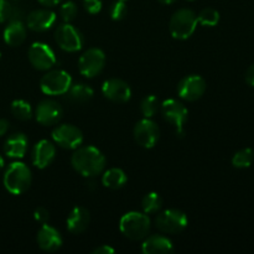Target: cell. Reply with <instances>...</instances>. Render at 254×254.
Returning a JSON list of instances; mask_svg holds the SVG:
<instances>
[{
  "label": "cell",
  "instance_id": "15",
  "mask_svg": "<svg viewBox=\"0 0 254 254\" xmlns=\"http://www.w3.org/2000/svg\"><path fill=\"white\" fill-rule=\"evenodd\" d=\"M102 93L107 99L116 103H127L131 98V88L121 78H109L102 84Z\"/></svg>",
  "mask_w": 254,
  "mask_h": 254
},
{
  "label": "cell",
  "instance_id": "24",
  "mask_svg": "<svg viewBox=\"0 0 254 254\" xmlns=\"http://www.w3.org/2000/svg\"><path fill=\"white\" fill-rule=\"evenodd\" d=\"M66 94L68 101L73 102V103H86V102L91 101L93 98L94 92L88 84L78 83L72 84Z\"/></svg>",
  "mask_w": 254,
  "mask_h": 254
},
{
  "label": "cell",
  "instance_id": "43",
  "mask_svg": "<svg viewBox=\"0 0 254 254\" xmlns=\"http://www.w3.org/2000/svg\"><path fill=\"white\" fill-rule=\"evenodd\" d=\"M123 1H127V0H123Z\"/></svg>",
  "mask_w": 254,
  "mask_h": 254
},
{
  "label": "cell",
  "instance_id": "5",
  "mask_svg": "<svg viewBox=\"0 0 254 254\" xmlns=\"http://www.w3.org/2000/svg\"><path fill=\"white\" fill-rule=\"evenodd\" d=\"M72 86V77L64 69H52L45 73L40 81L42 93L47 96H62L66 94Z\"/></svg>",
  "mask_w": 254,
  "mask_h": 254
},
{
  "label": "cell",
  "instance_id": "42",
  "mask_svg": "<svg viewBox=\"0 0 254 254\" xmlns=\"http://www.w3.org/2000/svg\"><path fill=\"white\" fill-rule=\"evenodd\" d=\"M0 57H1V54H0Z\"/></svg>",
  "mask_w": 254,
  "mask_h": 254
},
{
  "label": "cell",
  "instance_id": "34",
  "mask_svg": "<svg viewBox=\"0 0 254 254\" xmlns=\"http://www.w3.org/2000/svg\"><path fill=\"white\" fill-rule=\"evenodd\" d=\"M34 218L36 222L41 223V225L47 223V221H49L50 218L49 211H47L45 207H37L34 212Z\"/></svg>",
  "mask_w": 254,
  "mask_h": 254
},
{
  "label": "cell",
  "instance_id": "32",
  "mask_svg": "<svg viewBox=\"0 0 254 254\" xmlns=\"http://www.w3.org/2000/svg\"><path fill=\"white\" fill-rule=\"evenodd\" d=\"M14 6L7 0H0V24L10 21Z\"/></svg>",
  "mask_w": 254,
  "mask_h": 254
},
{
  "label": "cell",
  "instance_id": "41",
  "mask_svg": "<svg viewBox=\"0 0 254 254\" xmlns=\"http://www.w3.org/2000/svg\"><path fill=\"white\" fill-rule=\"evenodd\" d=\"M189 1H193V0H189Z\"/></svg>",
  "mask_w": 254,
  "mask_h": 254
},
{
  "label": "cell",
  "instance_id": "38",
  "mask_svg": "<svg viewBox=\"0 0 254 254\" xmlns=\"http://www.w3.org/2000/svg\"><path fill=\"white\" fill-rule=\"evenodd\" d=\"M62 0H39V2L41 5H44V6H47V7H51V6H55V5L60 4Z\"/></svg>",
  "mask_w": 254,
  "mask_h": 254
},
{
  "label": "cell",
  "instance_id": "6",
  "mask_svg": "<svg viewBox=\"0 0 254 254\" xmlns=\"http://www.w3.org/2000/svg\"><path fill=\"white\" fill-rule=\"evenodd\" d=\"M155 225L159 231L168 235L180 233L188 227L189 218L185 212L176 208H168L156 216Z\"/></svg>",
  "mask_w": 254,
  "mask_h": 254
},
{
  "label": "cell",
  "instance_id": "29",
  "mask_svg": "<svg viewBox=\"0 0 254 254\" xmlns=\"http://www.w3.org/2000/svg\"><path fill=\"white\" fill-rule=\"evenodd\" d=\"M197 22L202 26H216L220 22V12L212 7H206V9L201 10L200 14L197 15Z\"/></svg>",
  "mask_w": 254,
  "mask_h": 254
},
{
  "label": "cell",
  "instance_id": "18",
  "mask_svg": "<svg viewBox=\"0 0 254 254\" xmlns=\"http://www.w3.org/2000/svg\"><path fill=\"white\" fill-rule=\"evenodd\" d=\"M36 238L39 247L45 252H56L64 245L61 233L47 223H44L40 227Z\"/></svg>",
  "mask_w": 254,
  "mask_h": 254
},
{
  "label": "cell",
  "instance_id": "36",
  "mask_svg": "<svg viewBox=\"0 0 254 254\" xmlns=\"http://www.w3.org/2000/svg\"><path fill=\"white\" fill-rule=\"evenodd\" d=\"M245 79H246V82L250 84V86L254 87V64H252V66L248 67L247 72H246Z\"/></svg>",
  "mask_w": 254,
  "mask_h": 254
},
{
  "label": "cell",
  "instance_id": "16",
  "mask_svg": "<svg viewBox=\"0 0 254 254\" xmlns=\"http://www.w3.org/2000/svg\"><path fill=\"white\" fill-rule=\"evenodd\" d=\"M56 158V146L47 139H41L35 144L32 149V164L37 169H46L51 165Z\"/></svg>",
  "mask_w": 254,
  "mask_h": 254
},
{
  "label": "cell",
  "instance_id": "2",
  "mask_svg": "<svg viewBox=\"0 0 254 254\" xmlns=\"http://www.w3.org/2000/svg\"><path fill=\"white\" fill-rule=\"evenodd\" d=\"M2 183L11 195H21L29 190L32 183L31 170L24 163L15 161L5 170Z\"/></svg>",
  "mask_w": 254,
  "mask_h": 254
},
{
  "label": "cell",
  "instance_id": "31",
  "mask_svg": "<svg viewBox=\"0 0 254 254\" xmlns=\"http://www.w3.org/2000/svg\"><path fill=\"white\" fill-rule=\"evenodd\" d=\"M109 14H111L112 20L114 21H121L128 14V7H127L126 1L123 0H117L112 4L111 10H109Z\"/></svg>",
  "mask_w": 254,
  "mask_h": 254
},
{
  "label": "cell",
  "instance_id": "23",
  "mask_svg": "<svg viewBox=\"0 0 254 254\" xmlns=\"http://www.w3.org/2000/svg\"><path fill=\"white\" fill-rule=\"evenodd\" d=\"M127 181H128L127 174L119 168L109 169V170L104 171L103 176H102V184L112 190H119V189L124 188Z\"/></svg>",
  "mask_w": 254,
  "mask_h": 254
},
{
  "label": "cell",
  "instance_id": "7",
  "mask_svg": "<svg viewBox=\"0 0 254 254\" xmlns=\"http://www.w3.org/2000/svg\"><path fill=\"white\" fill-rule=\"evenodd\" d=\"M57 45L66 52H77L83 49V34L69 22L60 25L55 31Z\"/></svg>",
  "mask_w": 254,
  "mask_h": 254
},
{
  "label": "cell",
  "instance_id": "40",
  "mask_svg": "<svg viewBox=\"0 0 254 254\" xmlns=\"http://www.w3.org/2000/svg\"><path fill=\"white\" fill-rule=\"evenodd\" d=\"M4 165H5V163H4V159H2V156L0 155V170H1V169L4 168Z\"/></svg>",
  "mask_w": 254,
  "mask_h": 254
},
{
  "label": "cell",
  "instance_id": "35",
  "mask_svg": "<svg viewBox=\"0 0 254 254\" xmlns=\"http://www.w3.org/2000/svg\"><path fill=\"white\" fill-rule=\"evenodd\" d=\"M116 252V250H114L113 247H111V246H107V245H103V246H99V247H97L96 250H93V254H113Z\"/></svg>",
  "mask_w": 254,
  "mask_h": 254
},
{
  "label": "cell",
  "instance_id": "4",
  "mask_svg": "<svg viewBox=\"0 0 254 254\" xmlns=\"http://www.w3.org/2000/svg\"><path fill=\"white\" fill-rule=\"evenodd\" d=\"M197 15L191 9H180L175 11L169 22V30L174 39L188 40L192 36L197 27Z\"/></svg>",
  "mask_w": 254,
  "mask_h": 254
},
{
  "label": "cell",
  "instance_id": "10",
  "mask_svg": "<svg viewBox=\"0 0 254 254\" xmlns=\"http://www.w3.org/2000/svg\"><path fill=\"white\" fill-rule=\"evenodd\" d=\"M106 64V55L101 49L92 47L83 52L78 61V69L82 76L93 78L101 73Z\"/></svg>",
  "mask_w": 254,
  "mask_h": 254
},
{
  "label": "cell",
  "instance_id": "26",
  "mask_svg": "<svg viewBox=\"0 0 254 254\" xmlns=\"http://www.w3.org/2000/svg\"><path fill=\"white\" fill-rule=\"evenodd\" d=\"M11 113L15 118L20 119V121H30L32 118V116H34L30 103L24 101V99H15L12 102Z\"/></svg>",
  "mask_w": 254,
  "mask_h": 254
},
{
  "label": "cell",
  "instance_id": "13",
  "mask_svg": "<svg viewBox=\"0 0 254 254\" xmlns=\"http://www.w3.org/2000/svg\"><path fill=\"white\" fill-rule=\"evenodd\" d=\"M206 91V81L198 74H189L178 84V94L181 99L195 102L203 96Z\"/></svg>",
  "mask_w": 254,
  "mask_h": 254
},
{
  "label": "cell",
  "instance_id": "28",
  "mask_svg": "<svg viewBox=\"0 0 254 254\" xmlns=\"http://www.w3.org/2000/svg\"><path fill=\"white\" fill-rule=\"evenodd\" d=\"M159 108H160V102H159L158 97L154 96V94L146 96L140 103V111L144 118H153L158 113Z\"/></svg>",
  "mask_w": 254,
  "mask_h": 254
},
{
  "label": "cell",
  "instance_id": "33",
  "mask_svg": "<svg viewBox=\"0 0 254 254\" xmlns=\"http://www.w3.org/2000/svg\"><path fill=\"white\" fill-rule=\"evenodd\" d=\"M83 6L87 12L94 15L101 11L103 2H102V0H83Z\"/></svg>",
  "mask_w": 254,
  "mask_h": 254
},
{
  "label": "cell",
  "instance_id": "14",
  "mask_svg": "<svg viewBox=\"0 0 254 254\" xmlns=\"http://www.w3.org/2000/svg\"><path fill=\"white\" fill-rule=\"evenodd\" d=\"M64 116V109L59 102L54 99H44L40 102L35 111V118L41 126H55Z\"/></svg>",
  "mask_w": 254,
  "mask_h": 254
},
{
  "label": "cell",
  "instance_id": "39",
  "mask_svg": "<svg viewBox=\"0 0 254 254\" xmlns=\"http://www.w3.org/2000/svg\"><path fill=\"white\" fill-rule=\"evenodd\" d=\"M159 1H160L161 4H166V5H169V4H173V2H175L176 0H159Z\"/></svg>",
  "mask_w": 254,
  "mask_h": 254
},
{
  "label": "cell",
  "instance_id": "9",
  "mask_svg": "<svg viewBox=\"0 0 254 254\" xmlns=\"http://www.w3.org/2000/svg\"><path fill=\"white\" fill-rule=\"evenodd\" d=\"M52 140L62 149L76 150L83 143V133L72 124H61L51 133Z\"/></svg>",
  "mask_w": 254,
  "mask_h": 254
},
{
  "label": "cell",
  "instance_id": "3",
  "mask_svg": "<svg viewBox=\"0 0 254 254\" xmlns=\"http://www.w3.org/2000/svg\"><path fill=\"white\" fill-rule=\"evenodd\" d=\"M150 218L146 213L130 211L122 216L119 221V230L124 237L131 241L144 240L150 231Z\"/></svg>",
  "mask_w": 254,
  "mask_h": 254
},
{
  "label": "cell",
  "instance_id": "19",
  "mask_svg": "<svg viewBox=\"0 0 254 254\" xmlns=\"http://www.w3.org/2000/svg\"><path fill=\"white\" fill-rule=\"evenodd\" d=\"M89 222H91L89 211L82 206H76V207L72 208L68 217H67V230L72 235H81L88 228Z\"/></svg>",
  "mask_w": 254,
  "mask_h": 254
},
{
  "label": "cell",
  "instance_id": "8",
  "mask_svg": "<svg viewBox=\"0 0 254 254\" xmlns=\"http://www.w3.org/2000/svg\"><path fill=\"white\" fill-rule=\"evenodd\" d=\"M161 113L165 121H168L171 126L175 127L176 134L180 138H183L185 130H184V126L188 122L189 111L180 101L178 99H166L160 104Z\"/></svg>",
  "mask_w": 254,
  "mask_h": 254
},
{
  "label": "cell",
  "instance_id": "17",
  "mask_svg": "<svg viewBox=\"0 0 254 254\" xmlns=\"http://www.w3.org/2000/svg\"><path fill=\"white\" fill-rule=\"evenodd\" d=\"M57 16L50 9H37L30 12L26 17V24L35 32H44L51 29L56 22Z\"/></svg>",
  "mask_w": 254,
  "mask_h": 254
},
{
  "label": "cell",
  "instance_id": "21",
  "mask_svg": "<svg viewBox=\"0 0 254 254\" xmlns=\"http://www.w3.org/2000/svg\"><path fill=\"white\" fill-rule=\"evenodd\" d=\"M174 251V245L166 236L154 235L146 237L141 245V252L144 254H168Z\"/></svg>",
  "mask_w": 254,
  "mask_h": 254
},
{
  "label": "cell",
  "instance_id": "1",
  "mask_svg": "<svg viewBox=\"0 0 254 254\" xmlns=\"http://www.w3.org/2000/svg\"><path fill=\"white\" fill-rule=\"evenodd\" d=\"M71 165L83 178H96L106 168V158L96 146H79L71 156Z\"/></svg>",
  "mask_w": 254,
  "mask_h": 254
},
{
  "label": "cell",
  "instance_id": "20",
  "mask_svg": "<svg viewBox=\"0 0 254 254\" xmlns=\"http://www.w3.org/2000/svg\"><path fill=\"white\" fill-rule=\"evenodd\" d=\"M29 139L25 134L15 133L5 140L4 153L11 159H22L27 151Z\"/></svg>",
  "mask_w": 254,
  "mask_h": 254
},
{
  "label": "cell",
  "instance_id": "11",
  "mask_svg": "<svg viewBox=\"0 0 254 254\" xmlns=\"http://www.w3.org/2000/svg\"><path fill=\"white\" fill-rule=\"evenodd\" d=\"M27 56H29V61L32 67L39 71H49L56 64L55 51L50 45L45 44V42H34L30 46Z\"/></svg>",
  "mask_w": 254,
  "mask_h": 254
},
{
  "label": "cell",
  "instance_id": "27",
  "mask_svg": "<svg viewBox=\"0 0 254 254\" xmlns=\"http://www.w3.org/2000/svg\"><path fill=\"white\" fill-rule=\"evenodd\" d=\"M254 153L251 148H245L238 150L232 158V165L237 169L250 168L253 163Z\"/></svg>",
  "mask_w": 254,
  "mask_h": 254
},
{
  "label": "cell",
  "instance_id": "30",
  "mask_svg": "<svg viewBox=\"0 0 254 254\" xmlns=\"http://www.w3.org/2000/svg\"><path fill=\"white\" fill-rule=\"evenodd\" d=\"M78 14V7L73 1H66L60 7V16L64 22H72Z\"/></svg>",
  "mask_w": 254,
  "mask_h": 254
},
{
  "label": "cell",
  "instance_id": "22",
  "mask_svg": "<svg viewBox=\"0 0 254 254\" xmlns=\"http://www.w3.org/2000/svg\"><path fill=\"white\" fill-rule=\"evenodd\" d=\"M4 41L9 46H20L26 39V26L24 21H9L4 30Z\"/></svg>",
  "mask_w": 254,
  "mask_h": 254
},
{
  "label": "cell",
  "instance_id": "12",
  "mask_svg": "<svg viewBox=\"0 0 254 254\" xmlns=\"http://www.w3.org/2000/svg\"><path fill=\"white\" fill-rule=\"evenodd\" d=\"M134 139L144 149H151L160 139V129L151 118H144L134 127Z\"/></svg>",
  "mask_w": 254,
  "mask_h": 254
},
{
  "label": "cell",
  "instance_id": "25",
  "mask_svg": "<svg viewBox=\"0 0 254 254\" xmlns=\"http://www.w3.org/2000/svg\"><path fill=\"white\" fill-rule=\"evenodd\" d=\"M163 207V198L158 192H149L141 200V208L146 215L156 213Z\"/></svg>",
  "mask_w": 254,
  "mask_h": 254
},
{
  "label": "cell",
  "instance_id": "37",
  "mask_svg": "<svg viewBox=\"0 0 254 254\" xmlns=\"http://www.w3.org/2000/svg\"><path fill=\"white\" fill-rule=\"evenodd\" d=\"M9 122L6 121V119H0V136L5 135L6 134V131L9 130Z\"/></svg>",
  "mask_w": 254,
  "mask_h": 254
}]
</instances>
